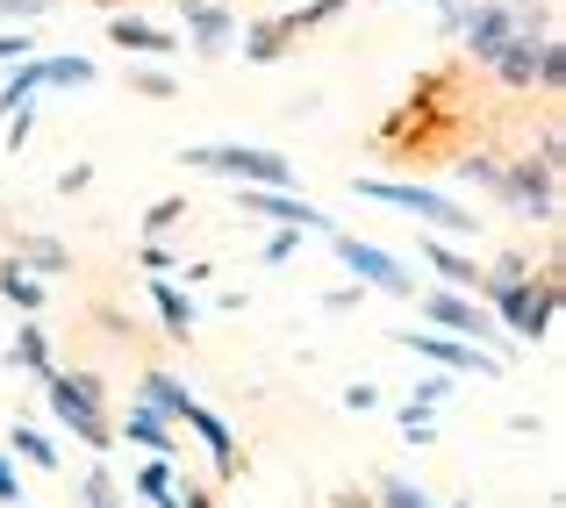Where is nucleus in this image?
Listing matches in <instances>:
<instances>
[{"label":"nucleus","instance_id":"1","mask_svg":"<svg viewBox=\"0 0 566 508\" xmlns=\"http://www.w3.org/2000/svg\"><path fill=\"white\" fill-rule=\"evenodd\" d=\"M559 294H566V273H559V251H553L538 273H524L516 287L495 294V322L516 343H545V337H553V316H559Z\"/></svg>","mask_w":566,"mask_h":508},{"label":"nucleus","instance_id":"2","mask_svg":"<svg viewBox=\"0 0 566 508\" xmlns=\"http://www.w3.org/2000/svg\"><path fill=\"white\" fill-rule=\"evenodd\" d=\"M359 201L401 208V215H416L423 230H438V236H473V230H481V215H473L467 201H444V193L416 187V179H359Z\"/></svg>","mask_w":566,"mask_h":508},{"label":"nucleus","instance_id":"3","mask_svg":"<svg viewBox=\"0 0 566 508\" xmlns=\"http://www.w3.org/2000/svg\"><path fill=\"white\" fill-rule=\"evenodd\" d=\"M43 394H51L57 423H65L80 444H94V452H115V437H123V430H115L108 409H101V380H94V372H43Z\"/></svg>","mask_w":566,"mask_h":508},{"label":"nucleus","instance_id":"4","mask_svg":"<svg viewBox=\"0 0 566 508\" xmlns=\"http://www.w3.org/2000/svg\"><path fill=\"white\" fill-rule=\"evenodd\" d=\"M488 193H495L502 208H516V215H531V222H559V172L545 166L538 151L502 158L495 179H488Z\"/></svg>","mask_w":566,"mask_h":508},{"label":"nucleus","instance_id":"5","mask_svg":"<svg viewBox=\"0 0 566 508\" xmlns=\"http://www.w3.org/2000/svg\"><path fill=\"white\" fill-rule=\"evenodd\" d=\"M180 158L193 172L237 179V187H294V166L280 151H259V144H187Z\"/></svg>","mask_w":566,"mask_h":508},{"label":"nucleus","instance_id":"6","mask_svg":"<svg viewBox=\"0 0 566 508\" xmlns=\"http://www.w3.org/2000/svg\"><path fill=\"white\" fill-rule=\"evenodd\" d=\"M416 308H423V322H430V330H444V337L488 343V351H495V337H502V322L488 316L473 294H459V287H430V294H416Z\"/></svg>","mask_w":566,"mask_h":508},{"label":"nucleus","instance_id":"7","mask_svg":"<svg viewBox=\"0 0 566 508\" xmlns=\"http://www.w3.org/2000/svg\"><path fill=\"white\" fill-rule=\"evenodd\" d=\"M331 244H337V265H345L359 287H374V294H395V301H409L416 294V273L395 258V251H380V244H366V236H337L331 230Z\"/></svg>","mask_w":566,"mask_h":508},{"label":"nucleus","instance_id":"8","mask_svg":"<svg viewBox=\"0 0 566 508\" xmlns=\"http://www.w3.org/2000/svg\"><path fill=\"white\" fill-rule=\"evenodd\" d=\"M401 351H416V358H430V366H444V372H481V380H495L502 372V358L488 351V343H467V337H444V330H395Z\"/></svg>","mask_w":566,"mask_h":508},{"label":"nucleus","instance_id":"9","mask_svg":"<svg viewBox=\"0 0 566 508\" xmlns=\"http://www.w3.org/2000/svg\"><path fill=\"white\" fill-rule=\"evenodd\" d=\"M444 29H452V36L467 43V57H473V65H488V57H495L502 43L516 36V14L502 8V0H467V8H459Z\"/></svg>","mask_w":566,"mask_h":508},{"label":"nucleus","instance_id":"10","mask_svg":"<svg viewBox=\"0 0 566 508\" xmlns=\"http://www.w3.org/2000/svg\"><path fill=\"white\" fill-rule=\"evenodd\" d=\"M237 208H244V215H273V222H287V230H316V236H331V230H337L323 208L294 201L287 187H237Z\"/></svg>","mask_w":566,"mask_h":508},{"label":"nucleus","instance_id":"11","mask_svg":"<svg viewBox=\"0 0 566 508\" xmlns=\"http://www.w3.org/2000/svg\"><path fill=\"white\" fill-rule=\"evenodd\" d=\"M180 423H187L193 437L208 444V458H216V480H237V473H244V452H237L230 423H222L216 409H201V401H187V409H180Z\"/></svg>","mask_w":566,"mask_h":508},{"label":"nucleus","instance_id":"12","mask_svg":"<svg viewBox=\"0 0 566 508\" xmlns=\"http://www.w3.org/2000/svg\"><path fill=\"white\" fill-rule=\"evenodd\" d=\"M172 8H180V22L193 29V51L201 57H222L237 43V14L230 8H216V0H172Z\"/></svg>","mask_w":566,"mask_h":508},{"label":"nucleus","instance_id":"13","mask_svg":"<svg viewBox=\"0 0 566 508\" xmlns=\"http://www.w3.org/2000/svg\"><path fill=\"white\" fill-rule=\"evenodd\" d=\"M416 258H423L430 273H438V287H459V294L481 287V258H467V251H459L452 236H438V230L423 236V251H416Z\"/></svg>","mask_w":566,"mask_h":508},{"label":"nucleus","instance_id":"14","mask_svg":"<svg viewBox=\"0 0 566 508\" xmlns=\"http://www.w3.org/2000/svg\"><path fill=\"white\" fill-rule=\"evenodd\" d=\"M108 43L123 57H172V51H180V36H172V29H158V22H144V14H115V22H108Z\"/></svg>","mask_w":566,"mask_h":508},{"label":"nucleus","instance_id":"15","mask_svg":"<svg viewBox=\"0 0 566 508\" xmlns=\"http://www.w3.org/2000/svg\"><path fill=\"white\" fill-rule=\"evenodd\" d=\"M8 258H14V265H29L36 279H51V273H72V251L57 244V236H43V230H14Z\"/></svg>","mask_w":566,"mask_h":508},{"label":"nucleus","instance_id":"16","mask_svg":"<svg viewBox=\"0 0 566 508\" xmlns=\"http://www.w3.org/2000/svg\"><path fill=\"white\" fill-rule=\"evenodd\" d=\"M151 308H158V330H166L172 343H187V337H193V316H201V308H193V294H180L166 273L151 279Z\"/></svg>","mask_w":566,"mask_h":508},{"label":"nucleus","instance_id":"17","mask_svg":"<svg viewBox=\"0 0 566 508\" xmlns=\"http://www.w3.org/2000/svg\"><path fill=\"white\" fill-rule=\"evenodd\" d=\"M538 43H545V36H524V29H516V36L502 43L495 57H488V65H495V80L510 86V94H531V65H538Z\"/></svg>","mask_w":566,"mask_h":508},{"label":"nucleus","instance_id":"18","mask_svg":"<svg viewBox=\"0 0 566 508\" xmlns=\"http://www.w3.org/2000/svg\"><path fill=\"white\" fill-rule=\"evenodd\" d=\"M123 430H129V444H144L151 458H172V452H180V437H172V415H158L151 401H137Z\"/></svg>","mask_w":566,"mask_h":508},{"label":"nucleus","instance_id":"19","mask_svg":"<svg viewBox=\"0 0 566 508\" xmlns=\"http://www.w3.org/2000/svg\"><path fill=\"white\" fill-rule=\"evenodd\" d=\"M287 51H294V29L280 22V14H265V22L244 29V65H280Z\"/></svg>","mask_w":566,"mask_h":508},{"label":"nucleus","instance_id":"20","mask_svg":"<svg viewBox=\"0 0 566 508\" xmlns=\"http://www.w3.org/2000/svg\"><path fill=\"white\" fill-rule=\"evenodd\" d=\"M129 487H137L144 508H180V487H172V458H151V466L129 473Z\"/></svg>","mask_w":566,"mask_h":508},{"label":"nucleus","instance_id":"21","mask_svg":"<svg viewBox=\"0 0 566 508\" xmlns=\"http://www.w3.org/2000/svg\"><path fill=\"white\" fill-rule=\"evenodd\" d=\"M0 294H8L22 316H43V279L29 273V265H14V258H0Z\"/></svg>","mask_w":566,"mask_h":508},{"label":"nucleus","instance_id":"22","mask_svg":"<svg viewBox=\"0 0 566 508\" xmlns=\"http://www.w3.org/2000/svg\"><path fill=\"white\" fill-rule=\"evenodd\" d=\"M8 366L36 372V380H43V372H57V366H51V343H43V322H36V316H29L22 330H14V351H8Z\"/></svg>","mask_w":566,"mask_h":508},{"label":"nucleus","instance_id":"23","mask_svg":"<svg viewBox=\"0 0 566 508\" xmlns=\"http://www.w3.org/2000/svg\"><path fill=\"white\" fill-rule=\"evenodd\" d=\"M524 273H531V251H495V265H481V287H473V294H481V301H495V294L516 287Z\"/></svg>","mask_w":566,"mask_h":508},{"label":"nucleus","instance_id":"24","mask_svg":"<svg viewBox=\"0 0 566 508\" xmlns=\"http://www.w3.org/2000/svg\"><path fill=\"white\" fill-rule=\"evenodd\" d=\"M531 86H538L545 100H559V86H566V43H559V36H545V43H538V65H531Z\"/></svg>","mask_w":566,"mask_h":508},{"label":"nucleus","instance_id":"25","mask_svg":"<svg viewBox=\"0 0 566 508\" xmlns=\"http://www.w3.org/2000/svg\"><path fill=\"white\" fill-rule=\"evenodd\" d=\"M8 452H14V458H29L36 473H57V444L43 437V430H29V423H14V430H8Z\"/></svg>","mask_w":566,"mask_h":508},{"label":"nucleus","instance_id":"26","mask_svg":"<svg viewBox=\"0 0 566 508\" xmlns=\"http://www.w3.org/2000/svg\"><path fill=\"white\" fill-rule=\"evenodd\" d=\"M36 94H43V57H22V65L8 72V86H0V115L22 108V100H36Z\"/></svg>","mask_w":566,"mask_h":508},{"label":"nucleus","instance_id":"27","mask_svg":"<svg viewBox=\"0 0 566 508\" xmlns=\"http://www.w3.org/2000/svg\"><path fill=\"white\" fill-rule=\"evenodd\" d=\"M94 80H101V65H94V57H80V51L43 57V86H94Z\"/></svg>","mask_w":566,"mask_h":508},{"label":"nucleus","instance_id":"28","mask_svg":"<svg viewBox=\"0 0 566 508\" xmlns=\"http://www.w3.org/2000/svg\"><path fill=\"white\" fill-rule=\"evenodd\" d=\"M137 401H151L158 415H172V423H180V409H187L193 394H187L180 380H166V372H144V394H137Z\"/></svg>","mask_w":566,"mask_h":508},{"label":"nucleus","instance_id":"29","mask_svg":"<svg viewBox=\"0 0 566 508\" xmlns=\"http://www.w3.org/2000/svg\"><path fill=\"white\" fill-rule=\"evenodd\" d=\"M352 8V0H302V8H294V14H280V22H287L294 29V43H302L308 36V29H323V22H337V14H345Z\"/></svg>","mask_w":566,"mask_h":508},{"label":"nucleus","instance_id":"30","mask_svg":"<svg viewBox=\"0 0 566 508\" xmlns=\"http://www.w3.org/2000/svg\"><path fill=\"white\" fill-rule=\"evenodd\" d=\"M129 94H144V100H172V94H180V80H172V72L151 57V65H137V72H129Z\"/></svg>","mask_w":566,"mask_h":508},{"label":"nucleus","instance_id":"31","mask_svg":"<svg viewBox=\"0 0 566 508\" xmlns=\"http://www.w3.org/2000/svg\"><path fill=\"white\" fill-rule=\"evenodd\" d=\"M80 508H123V487H115L108 466H94V473L80 480Z\"/></svg>","mask_w":566,"mask_h":508},{"label":"nucleus","instance_id":"32","mask_svg":"<svg viewBox=\"0 0 566 508\" xmlns=\"http://www.w3.org/2000/svg\"><path fill=\"white\" fill-rule=\"evenodd\" d=\"M374 508H438L423 495V487H409V480H395V473H380V501Z\"/></svg>","mask_w":566,"mask_h":508},{"label":"nucleus","instance_id":"33","mask_svg":"<svg viewBox=\"0 0 566 508\" xmlns=\"http://www.w3.org/2000/svg\"><path fill=\"white\" fill-rule=\"evenodd\" d=\"M180 215H187V193H166V201H151V215H144V236H166Z\"/></svg>","mask_w":566,"mask_h":508},{"label":"nucleus","instance_id":"34","mask_svg":"<svg viewBox=\"0 0 566 508\" xmlns=\"http://www.w3.org/2000/svg\"><path fill=\"white\" fill-rule=\"evenodd\" d=\"M302 236H308V230H287V222H280V230H273V244H265V265H287Z\"/></svg>","mask_w":566,"mask_h":508},{"label":"nucleus","instance_id":"35","mask_svg":"<svg viewBox=\"0 0 566 508\" xmlns=\"http://www.w3.org/2000/svg\"><path fill=\"white\" fill-rule=\"evenodd\" d=\"M538 158L559 172V158H566V144H559V115H545V129H538Z\"/></svg>","mask_w":566,"mask_h":508},{"label":"nucleus","instance_id":"36","mask_svg":"<svg viewBox=\"0 0 566 508\" xmlns=\"http://www.w3.org/2000/svg\"><path fill=\"white\" fill-rule=\"evenodd\" d=\"M401 437L409 444H430L438 430H430V409H401Z\"/></svg>","mask_w":566,"mask_h":508},{"label":"nucleus","instance_id":"37","mask_svg":"<svg viewBox=\"0 0 566 508\" xmlns=\"http://www.w3.org/2000/svg\"><path fill=\"white\" fill-rule=\"evenodd\" d=\"M444 394H452V380H444V372H430V380L416 387V401H409V409H438Z\"/></svg>","mask_w":566,"mask_h":508},{"label":"nucleus","instance_id":"38","mask_svg":"<svg viewBox=\"0 0 566 508\" xmlns=\"http://www.w3.org/2000/svg\"><path fill=\"white\" fill-rule=\"evenodd\" d=\"M29 51H36L29 29H0V65H8V57H29Z\"/></svg>","mask_w":566,"mask_h":508},{"label":"nucleus","instance_id":"39","mask_svg":"<svg viewBox=\"0 0 566 508\" xmlns=\"http://www.w3.org/2000/svg\"><path fill=\"white\" fill-rule=\"evenodd\" d=\"M137 258H144V273H151V279H158V273H172V251L158 244V236H144V251H137Z\"/></svg>","mask_w":566,"mask_h":508},{"label":"nucleus","instance_id":"40","mask_svg":"<svg viewBox=\"0 0 566 508\" xmlns=\"http://www.w3.org/2000/svg\"><path fill=\"white\" fill-rule=\"evenodd\" d=\"M51 0H0V22H36Z\"/></svg>","mask_w":566,"mask_h":508},{"label":"nucleus","instance_id":"41","mask_svg":"<svg viewBox=\"0 0 566 508\" xmlns=\"http://www.w3.org/2000/svg\"><path fill=\"white\" fill-rule=\"evenodd\" d=\"M86 187H94V166H65V172H57V193H65V201L86 193Z\"/></svg>","mask_w":566,"mask_h":508},{"label":"nucleus","instance_id":"42","mask_svg":"<svg viewBox=\"0 0 566 508\" xmlns=\"http://www.w3.org/2000/svg\"><path fill=\"white\" fill-rule=\"evenodd\" d=\"M22 495H29V487H22V473H14V458H0V501L14 508V501H22Z\"/></svg>","mask_w":566,"mask_h":508},{"label":"nucleus","instance_id":"43","mask_svg":"<svg viewBox=\"0 0 566 508\" xmlns=\"http://www.w3.org/2000/svg\"><path fill=\"white\" fill-rule=\"evenodd\" d=\"M359 294H366V287H359V279H352V287H337V294H323V308H359Z\"/></svg>","mask_w":566,"mask_h":508},{"label":"nucleus","instance_id":"44","mask_svg":"<svg viewBox=\"0 0 566 508\" xmlns=\"http://www.w3.org/2000/svg\"><path fill=\"white\" fill-rule=\"evenodd\" d=\"M180 508H216V495H208V487H187V495H180Z\"/></svg>","mask_w":566,"mask_h":508},{"label":"nucleus","instance_id":"45","mask_svg":"<svg viewBox=\"0 0 566 508\" xmlns=\"http://www.w3.org/2000/svg\"><path fill=\"white\" fill-rule=\"evenodd\" d=\"M331 508H374V501H366V495H352V487H337V495H331Z\"/></svg>","mask_w":566,"mask_h":508},{"label":"nucleus","instance_id":"46","mask_svg":"<svg viewBox=\"0 0 566 508\" xmlns=\"http://www.w3.org/2000/svg\"><path fill=\"white\" fill-rule=\"evenodd\" d=\"M459 8H467V0H438V14H444V22H452V14H459Z\"/></svg>","mask_w":566,"mask_h":508},{"label":"nucleus","instance_id":"47","mask_svg":"<svg viewBox=\"0 0 566 508\" xmlns=\"http://www.w3.org/2000/svg\"><path fill=\"white\" fill-rule=\"evenodd\" d=\"M452 508H473V501H452Z\"/></svg>","mask_w":566,"mask_h":508}]
</instances>
